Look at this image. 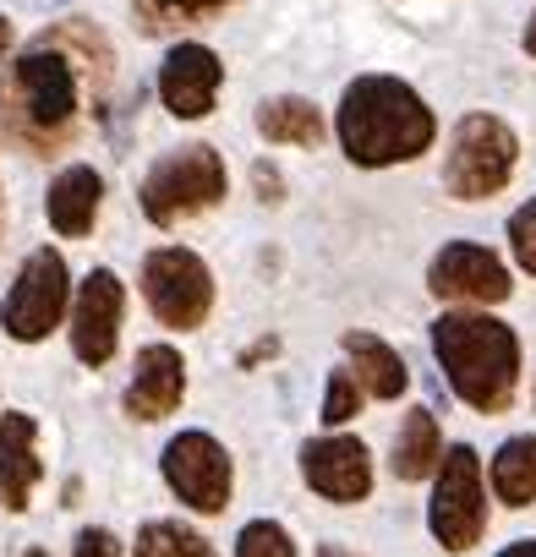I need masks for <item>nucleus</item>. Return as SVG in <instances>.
<instances>
[{
	"instance_id": "nucleus-1",
	"label": "nucleus",
	"mask_w": 536,
	"mask_h": 557,
	"mask_svg": "<svg viewBox=\"0 0 536 557\" xmlns=\"http://www.w3.org/2000/svg\"><path fill=\"white\" fill-rule=\"evenodd\" d=\"M433 110L400 77H356L340 104V143L356 164H400L433 143Z\"/></svg>"
},
{
	"instance_id": "nucleus-2",
	"label": "nucleus",
	"mask_w": 536,
	"mask_h": 557,
	"mask_svg": "<svg viewBox=\"0 0 536 557\" xmlns=\"http://www.w3.org/2000/svg\"><path fill=\"white\" fill-rule=\"evenodd\" d=\"M433 350L449 372V388L482 410L498 416L514 399V377H520V345L498 318H471V312H449L433 323Z\"/></svg>"
},
{
	"instance_id": "nucleus-3",
	"label": "nucleus",
	"mask_w": 536,
	"mask_h": 557,
	"mask_svg": "<svg viewBox=\"0 0 536 557\" xmlns=\"http://www.w3.org/2000/svg\"><path fill=\"white\" fill-rule=\"evenodd\" d=\"M0 115L28 148H50L77 121V72L56 39L34 45L0 83Z\"/></svg>"
},
{
	"instance_id": "nucleus-4",
	"label": "nucleus",
	"mask_w": 536,
	"mask_h": 557,
	"mask_svg": "<svg viewBox=\"0 0 536 557\" xmlns=\"http://www.w3.org/2000/svg\"><path fill=\"white\" fill-rule=\"evenodd\" d=\"M219 197H224V159L208 143L159 159L143 181V213L154 224H181V219L214 208Z\"/></svg>"
},
{
	"instance_id": "nucleus-5",
	"label": "nucleus",
	"mask_w": 536,
	"mask_h": 557,
	"mask_svg": "<svg viewBox=\"0 0 536 557\" xmlns=\"http://www.w3.org/2000/svg\"><path fill=\"white\" fill-rule=\"evenodd\" d=\"M143 296L165 329H203V318L214 307V278L197 251L165 246L143 262Z\"/></svg>"
},
{
	"instance_id": "nucleus-6",
	"label": "nucleus",
	"mask_w": 536,
	"mask_h": 557,
	"mask_svg": "<svg viewBox=\"0 0 536 557\" xmlns=\"http://www.w3.org/2000/svg\"><path fill=\"white\" fill-rule=\"evenodd\" d=\"M514 170V132L498 121V115H465L460 132H454V148H449V164H443V181L454 197L476 202V197H492Z\"/></svg>"
},
{
	"instance_id": "nucleus-7",
	"label": "nucleus",
	"mask_w": 536,
	"mask_h": 557,
	"mask_svg": "<svg viewBox=\"0 0 536 557\" xmlns=\"http://www.w3.org/2000/svg\"><path fill=\"white\" fill-rule=\"evenodd\" d=\"M433 535L449 546V552H471L482 541V524H487V497H482V465L476 454L460 443L443 454L438 465V492H433Z\"/></svg>"
},
{
	"instance_id": "nucleus-8",
	"label": "nucleus",
	"mask_w": 536,
	"mask_h": 557,
	"mask_svg": "<svg viewBox=\"0 0 536 557\" xmlns=\"http://www.w3.org/2000/svg\"><path fill=\"white\" fill-rule=\"evenodd\" d=\"M61 312H66V262L50 246H39L23 262L17 285L7 296V318H0V323H7L12 339H45L61 323Z\"/></svg>"
},
{
	"instance_id": "nucleus-9",
	"label": "nucleus",
	"mask_w": 536,
	"mask_h": 557,
	"mask_svg": "<svg viewBox=\"0 0 536 557\" xmlns=\"http://www.w3.org/2000/svg\"><path fill=\"white\" fill-rule=\"evenodd\" d=\"M165 481L181 492L186 508L197 513H219L230 503V454L208 437V432H181L165 448Z\"/></svg>"
},
{
	"instance_id": "nucleus-10",
	"label": "nucleus",
	"mask_w": 536,
	"mask_h": 557,
	"mask_svg": "<svg viewBox=\"0 0 536 557\" xmlns=\"http://www.w3.org/2000/svg\"><path fill=\"white\" fill-rule=\"evenodd\" d=\"M115 334H121V278L110 268H94L77 290L72 307V350L88 367H105L115 356Z\"/></svg>"
},
{
	"instance_id": "nucleus-11",
	"label": "nucleus",
	"mask_w": 536,
	"mask_h": 557,
	"mask_svg": "<svg viewBox=\"0 0 536 557\" xmlns=\"http://www.w3.org/2000/svg\"><path fill=\"white\" fill-rule=\"evenodd\" d=\"M433 296L443 301H503L509 296V273L503 262L487 251V246H471V240H454L433 257Z\"/></svg>"
},
{
	"instance_id": "nucleus-12",
	"label": "nucleus",
	"mask_w": 536,
	"mask_h": 557,
	"mask_svg": "<svg viewBox=\"0 0 536 557\" xmlns=\"http://www.w3.org/2000/svg\"><path fill=\"white\" fill-rule=\"evenodd\" d=\"M302 475L329 503H362L373 492V459L356 437H324L302 448Z\"/></svg>"
},
{
	"instance_id": "nucleus-13",
	"label": "nucleus",
	"mask_w": 536,
	"mask_h": 557,
	"mask_svg": "<svg viewBox=\"0 0 536 557\" xmlns=\"http://www.w3.org/2000/svg\"><path fill=\"white\" fill-rule=\"evenodd\" d=\"M219 77H224V72H219L214 50L181 45V50H170V61H165V72H159V94H165L170 115L197 121V115H208V104H214V94H219Z\"/></svg>"
},
{
	"instance_id": "nucleus-14",
	"label": "nucleus",
	"mask_w": 536,
	"mask_h": 557,
	"mask_svg": "<svg viewBox=\"0 0 536 557\" xmlns=\"http://www.w3.org/2000/svg\"><path fill=\"white\" fill-rule=\"evenodd\" d=\"M181 394H186V367H181V356L165 350V345H148V350L137 356V377H132V394H126L132 416L159 421V416H170V410L181 405Z\"/></svg>"
},
{
	"instance_id": "nucleus-15",
	"label": "nucleus",
	"mask_w": 536,
	"mask_h": 557,
	"mask_svg": "<svg viewBox=\"0 0 536 557\" xmlns=\"http://www.w3.org/2000/svg\"><path fill=\"white\" fill-rule=\"evenodd\" d=\"M34 437H39L34 421L17 416V410L0 421V497H7V508H28V492L45 475V465L34 454Z\"/></svg>"
},
{
	"instance_id": "nucleus-16",
	"label": "nucleus",
	"mask_w": 536,
	"mask_h": 557,
	"mask_svg": "<svg viewBox=\"0 0 536 557\" xmlns=\"http://www.w3.org/2000/svg\"><path fill=\"white\" fill-rule=\"evenodd\" d=\"M99 202H105V181H99L88 164H72V170H61L56 186H50V224H56L61 235H88Z\"/></svg>"
},
{
	"instance_id": "nucleus-17",
	"label": "nucleus",
	"mask_w": 536,
	"mask_h": 557,
	"mask_svg": "<svg viewBox=\"0 0 536 557\" xmlns=\"http://www.w3.org/2000/svg\"><path fill=\"white\" fill-rule=\"evenodd\" d=\"M345 350L356 361V383L373 399H400L405 394V361L378 339V334H345Z\"/></svg>"
},
{
	"instance_id": "nucleus-18",
	"label": "nucleus",
	"mask_w": 536,
	"mask_h": 557,
	"mask_svg": "<svg viewBox=\"0 0 536 557\" xmlns=\"http://www.w3.org/2000/svg\"><path fill=\"white\" fill-rule=\"evenodd\" d=\"M443 465V443H438V421L427 410H411L400 437H394V475L400 481H422Z\"/></svg>"
},
{
	"instance_id": "nucleus-19",
	"label": "nucleus",
	"mask_w": 536,
	"mask_h": 557,
	"mask_svg": "<svg viewBox=\"0 0 536 557\" xmlns=\"http://www.w3.org/2000/svg\"><path fill=\"white\" fill-rule=\"evenodd\" d=\"M257 132L268 143H291V148H318L324 137V115L307 99H268L257 110Z\"/></svg>"
},
{
	"instance_id": "nucleus-20",
	"label": "nucleus",
	"mask_w": 536,
	"mask_h": 557,
	"mask_svg": "<svg viewBox=\"0 0 536 557\" xmlns=\"http://www.w3.org/2000/svg\"><path fill=\"white\" fill-rule=\"evenodd\" d=\"M492 492L509 508L536 503V437H514V443L498 448V459H492Z\"/></svg>"
},
{
	"instance_id": "nucleus-21",
	"label": "nucleus",
	"mask_w": 536,
	"mask_h": 557,
	"mask_svg": "<svg viewBox=\"0 0 536 557\" xmlns=\"http://www.w3.org/2000/svg\"><path fill=\"white\" fill-rule=\"evenodd\" d=\"M137 557H208V541L175 519H154L137 535Z\"/></svg>"
},
{
	"instance_id": "nucleus-22",
	"label": "nucleus",
	"mask_w": 536,
	"mask_h": 557,
	"mask_svg": "<svg viewBox=\"0 0 536 557\" xmlns=\"http://www.w3.org/2000/svg\"><path fill=\"white\" fill-rule=\"evenodd\" d=\"M235 557H296V546H291V535H285L280 524L257 519V524H246V530H241Z\"/></svg>"
},
{
	"instance_id": "nucleus-23",
	"label": "nucleus",
	"mask_w": 536,
	"mask_h": 557,
	"mask_svg": "<svg viewBox=\"0 0 536 557\" xmlns=\"http://www.w3.org/2000/svg\"><path fill=\"white\" fill-rule=\"evenodd\" d=\"M356 405H362V383H356V372H334V377H329V399H324V421L340 426V421L356 416Z\"/></svg>"
},
{
	"instance_id": "nucleus-24",
	"label": "nucleus",
	"mask_w": 536,
	"mask_h": 557,
	"mask_svg": "<svg viewBox=\"0 0 536 557\" xmlns=\"http://www.w3.org/2000/svg\"><path fill=\"white\" fill-rule=\"evenodd\" d=\"M509 240H514V257H520V268H531L536 273V197L509 219Z\"/></svg>"
},
{
	"instance_id": "nucleus-25",
	"label": "nucleus",
	"mask_w": 536,
	"mask_h": 557,
	"mask_svg": "<svg viewBox=\"0 0 536 557\" xmlns=\"http://www.w3.org/2000/svg\"><path fill=\"white\" fill-rule=\"evenodd\" d=\"M77 557H121V552H115V535L110 530H83L77 535Z\"/></svg>"
},
{
	"instance_id": "nucleus-26",
	"label": "nucleus",
	"mask_w": 536,
	"mask_h": 557,
	"mask_svg": "<svg viewBox=\"0 0 536 557\" xmlns=\"http://www.w3.org/2000/svg\"><path fill=\"white\" fill-rule=\"evenodd\" d=\"M165 17H203V12H219L224 0H154Z\"/></svg>"
},
{
	"instance_id": "nucleus-27",
	"label": "nucleus",
	"mask_w": 536,
	"mask_h": 557,
	"mask_svg": "<svg viewBox=\"0 0 536 557\" xmlns=\"http://www.w3.org/2000/svg\"><path fill=\"white\" fill-rule=\"evenodd\" d=\"M257 197H263V202H280V175L263 170V164H257Z\"/></svg>"
},
{
	"instance_id": "nucleus-28",
	"label": "nucleus",
	"mask_w": 536,
	"mask_h": 557,
	"mask_svg": "<svg viewBox=\"0 0 536 557\" xmlns=\"http://www.w3.org/2000/svg\"><path fill=\"white\" fill-rule=\"evenodd\" d=\"M498 557H536V541H520V546H509V552H498Z\"/></svg>"
},
{
	"instance_id": "nucleus-29",
	"label": "nucleus",
	"mask_w": 536,
	"mask_h": 557,
	"mask_svg": "<svg viewBox=\"0 0 536 557\" xmlns=\"http://www.w3.org/2000/svg\"><path fill=\"white\" fill-rule=\"evenodd\" d=\"M7 45H12V23L0 17V55H7Z\"/></svg>"
},
{
	"instance_id": "nucleus-30",
	"label": "nucleus",
	"mask_w": 536,
	"mask_h": 557,
	"mask_svg": "<svg viewBox=\"0 0 536 557\" xmlns=\"http://www.w3.org/2000/svg\"><path fill=\"white\" fill-rule=\"evenodd\" d=\"M525 50L536 55V17H531V28H525Z\"/></svg>"
},
{
	"instance_id": "nucleus-31",
	"label": "nucleus",
	"mask_w": 536,
	"mask_h": 557,
	"mask_svg": "<svg viewBox=\"0 0 536 557\" xmlns=\"http://www.w3.org/2000/svg\"><path fill=\"white\" fill-rule=\"evenodd\" d=\"M318 557H351V552H340V546H318Z\"/></svg>"
},
{
	"instance_id": "nucleus-32",
	"label": "nucleus",
	"mask_w": 536,
	"mask_h": 557,
	"mask_svg": "<svg viewBox=\"0 0 536 557\" xmlns=\"http://www.w3.org/2000/svg\"><path fill=\"white\" fill-rule=\"evenodd\" d=\"M34 7H66V0H34Z\"/></svg>"
},
{
	"instance_id": "nucleus-33",
	"label": "nucleus",
	"mask_w": 536,
	"mask_h": 557,
	"mask_svg": "<svg viewBox=\"0 0 536 557\" xmlns=\"http://www.w3.org/2000/svg\"><path fill=\"white\" fill-rule=\"evenodd\" d=\"M28 557H50V552H45V546H34V552H28Z\"/></svg>"
}]
</instances>
